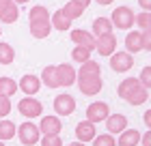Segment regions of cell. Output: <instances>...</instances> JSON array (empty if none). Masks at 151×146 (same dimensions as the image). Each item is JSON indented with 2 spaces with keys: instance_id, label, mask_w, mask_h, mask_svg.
Wrapping results in <instances>:
<instances>
[{
  "instance_id": "74e56055",
  "label": "cell",
  "mask_w": 151,
  "mask_h": 146,
  "mask_svg": "<svg viewBox=\"0 0 151 146\" xmlns=\"http://www.w3.org/2000/svg\"><path fill=\"white\" fill-rule=\"evenodd\" d=\"M138 4H140L142 11H149L151 9V0H138Z\"/></svg>"
},
{
  "instance_id": "3957f363",
  "label": "cell",
  "mask_w": 151,
  "mask_h": 146,
  "mask_svg": "<svg viewBox=\"0 0 151 146\" xmlns=\"http://www.w3.org/2000/svg\"><path fill=\"white\" fill-rule=\"evenodd\" d=\"M17 137H19V142L22 144H26V146H35L37 142H39V127L35 122H22L17 127V133H15Z\"/></svg>"
},
{
  "instance_id": "f1b7e54d",
  "label": "cell",
  "mask_w": 151,
  "mask_h": 146,
  "mask_svg": "<svg viewBox=\"0 0 151 146\" xmlns=\"http://www.w3.org/2000/svg\"><path fill=\"white\" fill-rule=\"evenodd\" d=\"M17 93V82L13 78H0V95L11 97Z\"/></svg>"
},
{
  "instance_id": "f546056e",
  "label": "cell",
  "mask_w": 151,
  "mask_h": 146,
  "mask_svg": "<svg viewBox=\"0 0 151 146\" xmlns=\"http://www.w3.org/2000/svg\"><path fill=\"white\" fill-rule=\"evenodd\" d=\"M71 58L73 62H86V60H91V50L88 47H82V45H76L73 47V52H71Z\"/></svg>"
},
{
  "instance_id": "1f68e13d",
  "label": "cell",
  "mask_w": 151,
  "mask_h": 146,
  "mask_svg": "<svg viewBox=\"0 0 151 146\" xmlns=\"http://www.w3.org/2000/svg\"><path fill=\"white\" fill-rule=\"evenodd\" d=\"M93 146H116V137L110 133H101L93 137Z\"/></svg>"
},
{
  "instance_id": "83f0119b",
  "label": "cell",
  "mask_w": 151,
  "mask_h": 146,
  "mask_svg": "<svg viewBox=\"0 0 151 146\" xmlns=\"http://www.w3.org/2000/svg\"><path fill=\"white\" fill-rule=\"evenodd\" d=\"M13 60H15V50H13V45L0 41V65H11Z\"/></svg>"
},
{
  "instance_id": "277c9868",
  "label": "cell",
  "mask_w": 151,
  "mask_h": 146,
  "mask_svg": "<svg viewBox=\"0 0 151 146\" xmlns=\"http://www.w3.org/2000/svg\"><path fill=\"white\" fill-rule=\"evenodd\" d=\"M17 110H19V114L24 118H37V116H41V112H43V103L39 99H35V97H24V99L19 101Z\"/></svg>"
},
{
  "instance_id": "5bb4252c",
  "label": "cell",
  "mask_w": 151,
  "mask_h": 146,
  "mask_svg": "<svg viewBox=\"0 0 151 146\" xmlns=\"http://www.w3.org/2000/svg\"><path fill=\"white\" fill-rule=\"evenodd\" d=\"M97 135L95 133V125L88 122V120H82L76 125V137H78V142H93V137Z\"/></svg>"
},
{
  "instance_id": "52a82bcc",
  "label": "cell",
  "mask_w": 151,
  "mask_h": 146,
  "mask_svg": "<svg viewBox=\"0 0 151 146\" xmlns=\"http://www.w3.org/2000/svg\"><path fill=\"white\" fill-rule=\"evenodd\" d=\"M76 84H78V88H80L82 95L93 97V95L101 93L104 82H101V75H97V78H78V80H76Z\"/></svg>"
},
{
  "instance_id": "d6986e66",
  "label": "cell",
  "mask_w": 151,
  "mask_h": 146,
  "mask_svg": "<svg viewBox=\"0 0 151 146\" xmlns=\"http://www.w3.org/2000/svg\"><path fill=\"white\" fill-rule=\"evenodd\" d=\"M41 84H45L47 88H60L58 86V75H56V67L47 65L41 73Z\"/></svg>"
},
{
  "instance_id": "4dcf8cb0",
  "label": "cell",
  "mask_w": 151,
  "mask_h": 146,
  "mask_svg": "<svg viewBox=\"0 0 151 146\" xmlns=\"http://www.w3.org/2000/svg\"><path fill=\"white\" fill-rule=\"evenodd\" d=\"M134 24H138L140 32H149V28H151V15H149V11H140L138 15L134 17Z\"/></svg>"
},
{
  "instance_id": "d6a6232c",
  "label": "cell",
  "mask_w": 151,
  "mask_h": 146,
  "mask_svg": "<svg viewBox=\"0 0 151 146\" xmlns=\"http://www.w3.org/2000/svg\"><path fill=\"white\" fill-rule=\"evenodd\" d=\"M138 82H140V86L142 88H151V67H145L140 71V75H138Z\"/></svg>"
},
{
  "instance_id": "cb8c5ba5",
  "label": "cell",
  "mask_w": 151,
  "mask_h": 146,
  "mask_svg": "<svg viewBox=\"0 0 151 146\" xmlns=\"http://www.w3.org/2000/svg\"><path fill=\"white\" fill-rule=\"evenodd\" d=\"M60 11H63V15H65L67 19H71V22H73V19L82 17V13H84V6H80L78 2H73V0H69V2H67V4H65L63 9H60Z\"/></svg>"
},
{
  "instance_id": "8992f818",
  "label": "cell",
  "mask_w": 151,
  "mask_h": 146,
  "mask_svg": "<svg viewBox=\"0 0 151 146\" xmlns=\"http://www.w3.org/2000/svg\"><path fill=\"white\" fill-rule=\"evenodd\" d=\"M54 112H56V116H71L76 112V99L67 93L56 95V99H54Z\"/></svg>"
},
{
  "instance_id": "ac0fdd59",
  "label": "cell",
  "mask_w": 151,
  "mask_h": 146,
  "mask_svg": "<svg viewBox=\"0 0 151 146\" xmlns=\"http://www.w3.org/2000/svg\"><path fill=\"white\" fill-rule=\"evenodd\" d=\"M140 39H142V32L140 30L127 32V37H125V52H129V54L140 52L142 50V47H140Z\"/></svg>"
},
{
  "instance_id": "ee69618b",
  "label": "cell",
  "mask_w": 151,
  "mask_h": 146,
  "mask_svg": "<svg viewBox=\"0 0 151 146\" xmlns=\"http://www.w3.org/2000/svg\"><path fill=\"white\" fill-rule=\"evenodd\" d=\"M67 146H86L84 142H71V144H67Z\"/></svg>"
},
{
  "instance_id": "7402d4cb",
  "label": "cell",
  "mask_w": 151,
  "mask_h": 146,
  "mask_svg": "<svg viewBox=\"0 0 151 146\" xmlns=\"http://www.w3.org/2000/svg\"><path fill=\"white\" fill-rule=\"evenodd\" d=\"M147 99H149V90H147V88H142V86L134 88L132 93L125 97V101H127V103H132V105H142V103H145Z\"/></svg>"
},
{
  "instance_id": "ffe728a7",
  "label": "cell",
  "mask_w": 151,
  "mask_h": 146,
  "mask_svg": "<svg viewBox=\"0 0 151 146\" xmlns=\"http://www.w3.org/2000/svg\"><path fill=\"white\" fill-rule=\"evenodd\" d=\"M50 24H52V28H56V30H60V32H65V30L71 28V19H67L60 9L54 11L52 15H50Z\"/></svg>"
},
{
  "instance_id": "d590c367",
  "label": "cell",
  "mask_w": 151,
  "mask_h": 146,
  "mask_svg": "<svg viewBox=\"0 0 151 146\" xmlns=\"http://www.w3.org/2000/svg\"><path fill=\"white\" fill-rule=\"evenodd\" d=\"M140 47L145 52L151 50V32H142V39H140Z\"/></svg>"
},
{
  "instance_id": "8fae6325",
  "label": "cell",
  "mask_w": 151,
  "mask_h": 146,
  "mask_svg": "<svg viewBox=\"0 0 151 146\" xmlns=\"http://www.w3.org/2000/svg\"><path fill=\"white\" fill-rule=\"evenodd\" d=\"M56 75H58V86L63 88H69L76 84V80H78V75H76V69L69 65V62H63V65L56 67Z\"/></svg>"
},
{
  "instance_id": "7a4b0ae2",
  "label": "cell",
  "mask_w": 151,
  "mask_h": 146,
  "mask_svg": "<svg viewBox=\"0 0 151 146\" xmlns=\"http://www.w3.org/2000/svg\"><path fill=\"white\" fill-rule=\"evenodd\" d=\"M132 67H134V54L123 50V52H114L110 56V69L116 73H127Z\"/></svg>"
},
{
  "instance_id": "5b68a950",
  "label": "cell",
  "mask_w": 151,
  "mask_h": 146,
  "mask_svg": "<svg viewBox=\"0 0 151 146\" xmlns=\"http://www.w3.org/2000/svg\"><path fill=\"white\" fill-rule=\"evenodd\" d=\"M108 114H110V105L104 101H95L91 103V105L86 108V120L88 122H93V125H97V122H104Z\"/></svg>"
},
{
  "instance_id": "4316f807",
  "label": "cell",
  "mask_w": 151,
  "mask_h": 146,
  "mask_svg": "<svg viewBox=\"0 0 151 146\" xmlns=\"http://www.w3.org/2000/svg\"><path fill=\"white\" fill-rule=\"evenodd\" d=\"M17 17H19V6H17L15 2H11L2 13H0V22H4V24H13V22H17Z\"/></svg>"
},
{
  "instance_id": "60d3db41",
  "label": "cell",
  "mask_w": 151,
  "mask_h": 146,
  "mask_svg": "<svg viewBox=\"0 0 151 146\" xmlns=\"http://www.w3.org/2000/svg\"><path fill=\"white\" fill-rule=\"evenodd\" d=\"M145 125H147V127H151V112H149V110L145 112Z\"/></svg>"
},
{
  "instance_id": "bcb514c9",
  "label": "cell",
  "mask_w": 151,
  "mask_h": 146,
  "mask_svg": "<svg viewBox=\"0 0 151 146\" xmlns=\"http://www.w3.org/2000/svg\"><path fill=\"white\" fill-rule=\"evenodd\" d=\"M0 34H2V28H0Z\"/></svg>"
},
{
  "instance_id": "836d02e7",
  "label": "cell",
  "mask_w": 151,
  "mask_h": 146,
  "mask_svg": "<svg viewBox=\"0 0 151 146\" xmlns=\"http://www.w3.org/2000/svg\"><path fill=\"white\" fill-rule=\"evenodd\" d=\"M9 112H11V97L0 95V118L9 116Z\"/></svg>"
},
{
  "instance_id": "6da1fadb",
  "label": "cell",
  "mask_w": 151,
  "mask_h": 146,
  "mask_svg": "<svg viewBox=\"0 0 151 146\" xmlns=\"http://www.w3.org/2000/svg\"><path fill=\"white\" fill-rule=\"evenodd\" d=\"M134 17L136 13L129 9V6H116L110 15V24L112 28H119V30H129L134 26Z\"/></svg>"
},
{
  "instance_id": "603a6c76",
  "label": "cell",
  "mask_w": 151,
  "mask_h": 146,
  "mask_svg": "<svg viewBox=\"0 0 151 146\" xmlns=\"http://www.w3.org/2000/svg\"><path fill=\"white\" fill-rule=\"evenodd\" d=\"M17 133V127H15V122H11V120H6V118H2L0 120V142H6V140H13Z\"/></svg>"
},
{
  "instance_id": "30bf717a",
  "label": "cell",
  "mask_w": 151,
  "mask_h": 146,
  "mask_svg": "<svg viewBox=\"0 0 151 146\" xmlns=\"http://www.w3.org/2000/svg\"><path fill=\"white\" fill-rule=\"evenodd\" d=\"M39 88H41V80L37 75H32V73L22 75V80L17 82V90H22L26 97H35L39 93Z\"/></svg>"
},
{
  "instance_id": "2e32d148",
  "label": "cell",
  "mask_w": 151,
  "mask_h": 146,
  "mask_svg": "<svg viewBox=\"0 0 151 146\" xmlns=\"http://www.w3.org/2000/svg\"><path fill=\"white\" fill-rule=\"evenodd\" d=\"M140 142V131L136 129H125L119 133V140H116V146H138Z\"/></svg>"
},
{
  "instance_id": "8d00e7d4",
  "label": "cell",
  "mask_w": 151,
  "mask_h": 146,
  "mask_svg": "<svg viewBox=\"0 0 151 146\" xmlns=\"http://www.w3.org/2000/svg\"><path fill=\"white\" fill-rule=\"evenodd\" d=\"M138 144H142V146H151V131H147V133L140 137V142H138Z\"/></svg>"
},
{
  "instance_id": "484cf974",
  "label": "cell",
  "mask_w": 151,
  "mask_h": 146,
  "mask_svg": "<svg viewBox=\"0 0 151 146\" xmlns=\"http://www.w3.org/2000/svg\"><path fill=\"white\" fill-rule=\"evenodd\" d=\"M138 86H140L138 78H125V80H123L121 84H119V90H116V93H119L121 99H125V97H127L129 93H132L134 88H138Z\"/></svg>"
},
{
  "instance_id": "9a60e30c",
  "label": "cell",
  "mask_w": 151,
  "mask_h": 146,
  "mask_svg": "<svg viewBox=\"0 0 151 146\" xmlns=\"http://www.w3.org/2000/svg\"><path fill=\"white\" fill-rule=\"evenodd\" d=\"M76 75H78V78H97V75H101V67H99V62H95V60H86V62L80 65Z\"/></svg>"
},
{
  "instance_id": "ab89813d",
  "label": "cell",
  "mask_w": 151,
  "mask_h": 146,
  "mask_svg": "<svg viewBox=\"0 0 151 146\" xmlns=\"http://www.w3.org/2000/svg\"><path fill=\"white\" fill-rule=\"evenodd\" d=\"M95 2H97L99 6H108V4H112L114 0H95Z\"/></svg>"
},
{
  "instance_id": "44dd1931",
  "label": "cell",
  "mask_w": 151,
  "mask_h": 146,
  "mask_svg": "<svg viewBox=\"0 0 151 146\" xmlns=\"http://www.w3.org/2000/svg\"><path fill=\"white\" fill-rule=\"evenodd\" d=\"M30 34L35 39H47V34L52 30V24L50 22H30Z\"/></svg>"
},
{
  "instance_id": "4fadbf2b",
  "label": "cell",
  "mask_w": 151,
  "mask_h": 146,
  "mask_svg": "<svg viewBox=\"0 0 151 146\" xmlns=\"http://www.w3.org/2000/svg\"><path fill=\"white\" fill-rule=\"evenodd\" d=\"M69 39L73 41L76 45H82V47H88V50H95V37L88 30H82V28H76L69 32Z\"/></svg>"
},
{
  "instance_id": "f6af8a7d",
  "label": "cell",
  "mask_w": 151,
  "mask_h": 146,
  "mask_svg": "<svg viewBox=\"0 0 151 146\" xmlns=\"http://www.w3.org/2000/svg\"><path fill=\"white\" fill-rule=\"evenodd\" d=\"M0 146H6V144H4V142H0Z\"/></svg>"
},
{
  "instance_id": "7bdbcfd3",
  "label": "cell",
  "mask_w": 151,
  "mask_h": 146,
  "mask_svg": "<svg viewBox=\"0 0 151 146\" xmlns=\"http://www.w3.org/2000/svg\"><path fill=\"white\" fill-rule=\"evenodd\" d=\"M13 2H15V4H28L30 0H13Z\"/></svg>"
},
{
  "instance_id": "7c38bea8",
  "label": "cell",
  "mask_w": 151,
  "mask_h": 146,
  "mask_svg": "<svg viewBox=\"0 0 151 146\" xmlns=\"http://www.w3.org/2000/svg\"><path fill=\"white\" fill-rule=\"evenodd\" d=\"M104 122H106V129H108V133H110V135H119L121 131L127 129L125 114H108V118Z\"/></svg>"
},
{
  "instance_id": "9c48e42d",
  "label": "cell",
  "mask_w": 151,
  "mask_h": 146,
  "mask_svg": "<svg viewBox=\"0 0 151 146\" xmlns=\"http://www.w3.org/2000/svg\"><path fill=\"white\" fill-rule=\"evenodd\" d=\"M60 129H63V122L60 118L54 114V116H43L39 122V133L41 135H60Z\"/></svg>"
},
{
  "instance_id": "e0dca14e",
  "label": "cell",
  "mask_w": 151,
  "mask_h": 146,
  "mask_svg": "<svg viewBox=\"0 0 151 146\" xmlns=\"http://www.w3.org/2000/svg\"><path fill=\"white\" fill-rule=\"evenodd\" d=\"M93 37L97 39V37H104V34H112V24H110V19L108 17H97L93 22Z\"/></svg>"
},
{
  "instance_id": "b9f144b4",
  "label": "cell",
  "mask_w": 151,
  "mask_h": 146,
  "mask_svg": "<svg viewBox=\"0 0 151 146\" xmlns=\"http://www.w3.org/2000/svg\"><path fill=\"white\" fill-rule=\"evenodd\" d=\"M73 2H78L80 6H84V9H86V6L91 4V0H73Z\"/></svg>"
},
{
  "instance_id": "e575fe53",
  "label": "cell",
  "mask_w": 151,
  "mask_h": 146,
  "mask_svg": "<svg viewBox=\"0 0 151 146\" xmlns=\"http://www.w3.org/2000/svg\"><path fill=\"white\" fill-rule=\"evenodd\" d=\"M41 146H63V140H60V135H43Z\"/></svg>"
},
{
  "instance_id": "f35d334b",
  "label": "cell",
  "mask_w": 151,
  "mask_h": 146,
  "mask_svg": "<svg viewBox=\"0 0 151 146\" xmlns=\"http://www.w3.org/2000/svg\"><path fill=\"white\" fill-rule=\"evenodd\" d=\"M11 2H13V0H0V13H2V11H4V9H6V6H9Z\"/></svg>"
},
{
  "instance_id": "d4e9b609",
  "label": "cell",
  "mask_w": 151,
  "mask_h": 146,
  "mask_svg": "<svg viewBox=\"0 0 151 146\" xmlns=\"http://www.w3.org/2000/svg\"><path fill=\"white\" fill-rule=\"evenodd\" d=\"M28 19L30 22H50V11L43 4H37L28 11Z\"/></svg>"
},
{
  "instance_id": "ba28073f",
  "label": "cell",
  "mask_w": 151,
  "mask_h": 146,
  "mask_svg": "<svg viewBox=\"0 0 151 146\" xmlns=\"http://www.w3.org/2000/svg\"><path fill=\"white\" fill-rule=\"evenodd\" d=\"M95 52L99 56H112L116 52V37L114 34H104V37H97L95 39Z\"/></svg>"
}]
</instances>
